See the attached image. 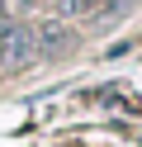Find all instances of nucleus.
Listing matches in <instances>:
<instances>
[{
    "label": "nucleus",
    "mask_w": 142,
    "mask_h": 147,
    "mask_svg": "<svg viewBox=\"0 0 142 147\" xmlns=\"http://www.w3.org/2000/svg\"><path fill=\"white\" fill-rule=\"evenodd\" d=\"M133 0H66V14H81V19H114L123 14Z\"/></svg>",
    "instance_id": "nucleus-2"
},
{
    "label": "nucleus",
    "mask_w": 142,
    "mask_h": 147,
    "mask_svg": "<svg viewBox=\"0 0 142 147\" xmlns=\"http://www.w3.org/2000/svg\"><path fill=\"white\" fill-rule=\"evenodd\" d=\"M0 14H5V5H0Z\"/></svg>",
    "instance_id": "nucleus-5"
},
{
    "label": "nucleus",
    "mask_w": 142,
    "mask_h": 147,
    "mask_svg": "<svg viewBox=\"0 0 142 147\" xmlns=\"http://www.w3.org/2000/svg\"><path fill=\"white\" fill-rule=\"evenodd\" d=\"M47 5H62V10H66V0H47Z\"/></svg>",
    "instance_id": "nucleus-4"
},
{
    "label": "nucleus",
    "mask_w": 142,
    "mask_h": 147,
    "mask_svg": "<svg viewBox=\"0 0 142 147\" xmlns=\"http://www.w3.org/2000/svg\"><path fill=\"white\" fill-rule=\"evenodd\" d=\"M38 57V29L28 24H0V67H24Z\"/></svg>",
    "instance_id": "nucleus-1"
},
{
    "label": "nucleus",
    "mask_w": 142,
    "mask_h": 147,
    "mask_svg": "<svg viewBox=\"0 0 142 147\" xmlns=\"http://www.w3.org/2000/svg\"><path fill=\"white\" fill-rule=\"evenodd\" d=\"M71 48V29H66V24H43V29H38V57H57V52H66Z\"/></svg>",
    "instance_id": "nucleus-3"
}]
</instances>
